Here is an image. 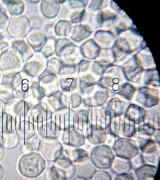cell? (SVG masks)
<instances>
[{"mask_svg":"<svg viewBox=\"0 0 160 180\" xmlns=\"http://www.w3.org/2000/svg\"><path fill=\"white\" fill-rule=\"evenodd\" d=\"M6 8L9 13L13 15L18 16L24 9V4L21 0L4 1Z\"/></svg>","mask_w":160,"mask_h":180,"instance_id":"8","label":"cell"},{"mask_svg":"<svg viewBox=\"0 0 160 180\" xmlns=\"http://www.w3.org/2000/svg\"><path fill=\"white\" fill-rule=\"evenodd\" d=\"M8 46V44L7 42H0V54L6 50H7Z\"/></svg>","mask_w":160,"mask_h":180,"instance_id":"13","label":"cell"},{"mask_svg":"<svg viewBox=\"0 0 160 180\" xmlns=\"http://www.w3.org/2000/svg\"><path fill=\"white\" fill-rule=\"evenodd\" d=\"M62 141L65 144L76 147L81 146L84 142V134L81 131L71 126L64 130Z\"/></svg>","mask_w":160,"mask_h":180,"instance_id":"4","label":"cell"},{"mask_svg":"<svg viewBox=\"0 0 160 180\" xmlns=\"http://www.w3.org/2000/svg\"><path fill=\"white\" fill-rule=\"evenodd\" d=\"M1 3H0V12L1 9Z\"/></svg>","mask_w":160,"mask_h":180,"instance_id":"17","label":"cell"},{"mask_svg":"<svg viewBox=\"0 0 160 180\" xmlns=\"http://www.w3.org/2000/svg\"><path fill=\"white\" fill-rule=\"evenodd\" d=\"M8 17L4 13L0 12V30H4L7 28Z\"/></svg>","mask_w":160,"mask_h":180,"instance_id":"12","label":"cell"},{"mask_svg":"<svg viewBox=\"0 0 160 180\" xmlns=\"http://www.w3.org/2000/svg\"><path fill=\"white\" fill-rule=\"evenodd\" d=\"M12 46L18 50L21 54L24 55L29 50L28 48L24 41L17 40L13 41L12 43Z\"/></svg>","mask_w":160,"mask_h":180,"instance_id":"11","label":"cell"},{"mask_svg":"<svg viewBox=\"0 0 160 180\" xmlns=\"http://www.w3.org/2000/svg\"><path fill=\"white\" fill-rule=\"evenodd\" d=\"M5 154V148L2 144H0V161L4 158Z\"/></svg>","mask_w":160,"mask_h":180,"instance_id":"14","label":"cell"},{"mask_svg":"<svg viewBox=\"0 0 160 180\" xmlns=\"http://www.w3.org/2000/svg\"><path fill=\"white\" fill-rule=\"evenodd\" d=\"M59 157L54 161V169L59 177H67L70 176L74 172L73 166L71 162L67 158Z\"/></svg>","mask_w":160,"mask_h":180,"instance_id":"5","label":"cell"},{"mask_svg":"<svg viewBox=\"0 0 160 180\" xmlns=\"http://www.w3.org/2000/svg\"><path fill=\"white\" fill-rule=\"evenodd\" d=\"M29 26L27 18L24 16H16L11 18L8 27V30L11 35L15 37H21L27 33Z\"/></svg>","mask_w":160,"mask_h":180,"instance_id":"3","label":"cell"},{"mask_svg":"<svg viewBox=\"0 0 160 180\" xmlns=\"http://www.w3.org/2000/svg\"><path fill=\"white\" fill-rule=\"evenodd\" d=\"M4 172V169L2 165L0 164V180L3 177Z\"/></svg>","mask_w":160,"mask_h":180,"instance_id":"15","label":"cell"},{"mask_svg":"<svg viewBox=\"0 0 160 180\" xmlns=\"http://www.w3.org/2000/svg\"><path fill=\"white\" fill-rule=\"evenodd\" d=\"M56 138L43 137L39 142L38 150L49 162H54L61 154L62 146Z\"/></svg>","mask_w":160,"mask_h":180,"instance_id":"2","label":"cell"},{"mask_svg":"<svg viewBox=\"0 0 160 180\" xmlns=\"http://www.w3.org/2000/svg\"><path fill=\"white\" fill-rule=\"evenodd\" d=\"M45 162L39 154L32 152L22 156L19 159L18 168L23 176L33 178L38 176L44 170Z\"/></svg>","mask_w":160,"mask_h":180,"instance_id":"1","label":"cell"},{"mask_svg":"<svg viewBox=\"0 0 160 180\" xmlns=\"http://www.w3.org/2000/svg\"><path fill=\"white\" fill-rule=\"evenodd\" d=\"M4 38V36L3 34L0 33V42Z\"/></svg>","mask_w":160,"mask_h":180,"instance_id":"16","label":"cell"},{"mask_svg":"<svg viewBox=\"0 0 160 180\" xmlns=\"http://www.w3.org/2000/svg\"><path fill=\"white\" fill-rule=\"evenodd\" d=\"M0 120V133L7 131H15L14 123L7 116Z\"/></svg>","mask_w":160,"mask_h":180,"instance_id":"10","label":"cell"},{"mask_svg":"<svg viewBox=\"0 0 160 180\" xmlns=\"http://www.w3.org/2000/svg\"><path fill=\"white\" fill-rule=\"evenodd\" d=\"M46 125L40 126L37 130L38 133L42 138L45 137H56L60 130L58 126L55 124L51 126Z\"/></svg>","mask_w":160,"mask_h":180,"instance_id":"9","label":"cell"},{"mask_svg":"<svg viewBox=\"0 0 160 180\" xmlns=\"http://www.w3.org/2000/svg\"><path fill=\"white\" fill-rule=\"evenodd\" d=\"M15 132L19 138L28 140L35 135L36 130L34 125L27 121L21 122L16 128Z\"/></svg>","mask_w":160,"mask_h":180,"instance_id":"6","label":"cell"},{"mask_svg":"<svg viewBox=\"0 0 160 180\" xmlns=\"http://www.w3.org/2000/svg\"><path fill=\"white\" fill-rule=\"evenodd\" d=\"M15 131H7L0 133V144L5 149L14 148L18 145L19 139Z\"/></svg>","mask_w":160,"mask_h":180,"instance_id":"7","label":"cell"}]
</instances>
